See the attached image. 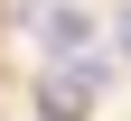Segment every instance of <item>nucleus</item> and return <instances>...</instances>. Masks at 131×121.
Wrapping results in <instances>:
<instances>
[{
  "instance_id": "f257e3e1",
  "label": "nucleus",
  "mask_w": 131,
  "mask_h": 121,
  "mask_svg": "<svg viewBox=\"0 0 131 121\" xmlns=\"http://www.w3.org/2000/svg\"><path fill=\"white\" fill-rule=\"evenodd\" d=\"M103 75H112L103 56H66L56 75H38V112H47V121H75L94 93H103Z\"/></svg>"
},
{
  "instance_id": "f03ea898",
  "label": "nucleus",
  "mask_w": 131,
  "mask_h": 121,
  "mask_svg": "<svg viewBox=\"0 0 131 121\" xmlns=\"http://www.w3.org/2000/svg\"><path fill=\"white\" fill-rule=\"evenodd\" d=\"M28 28H38V47H47V56H75V47H84V9H75V0H56V9H28Z\"/></svg>"
},
{
  "instance_id": "7ed1b4c3",
  "label": "nucleus",
  "mask_w": 131,
  "mask_h": 121,
  "mask_svg": "<svg viewBox=\"0 0 131 121\" xmlns=\"http://www.w3.org/2000/svg\"><path fill=\"white\" fill-rule=\"evenodd\" d=\"M112 56L131 65V0H122V19H112Z\"/></svg>"
}]
</instances>
